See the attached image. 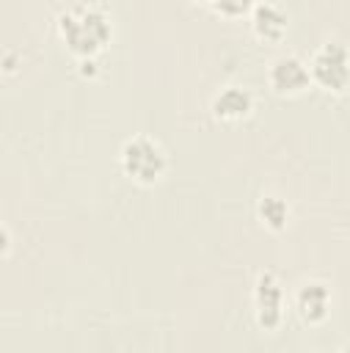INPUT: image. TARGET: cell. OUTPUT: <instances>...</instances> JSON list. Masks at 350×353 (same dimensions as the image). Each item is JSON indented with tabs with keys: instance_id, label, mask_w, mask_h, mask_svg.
I'll list each match as a JSON object with an SVG mask.
<instances>
[{
	"instance_id": "6da1fadb",
	"label": "cell",
	"mask_w": 350,
	"mask_h": 353,
	"mask_svg": "<svg viewBox=\"0 0 350 353\" xmlns=\"http://www.w3.org/2000/svg\"><path fill=\"white\" fill-rule=\"evenodd\" d=\"M58 30L61 39L66 41V47L80 58H94L113 33L110 25V14L96 6V3H80V6H69L58 14Z\"/></svg>"
},
{
	"instance_id": "8fae6325",
	"label": "cell",
	"mask_w": 350,
	"mask_h": 353,
	"mask_svg": "<svg viewBox=\"0 0 350 353\" xmlns=\"http://www.w3.org/2000/svg\"><path fill=\"white\" fill-rule=\"evenodd\" d=\"M8 248H11V234H8V229L0 223V256H6Z\"/></svg>"
},
{
	"instance_id": "277c9868",
	"label": "cell",
	"mask_w": 350,
	"mask_h": 353,
	"mask_svg": "<svg viewBox=\"0 0 350 353\" xmlns=\"http://www.w3.org/2000/svg\"><path fill=\"white\" fill-rule=\"evenodd\" d=\"M254 309H256V323L265 331H273L281 325L284 317V290L281 281L273 270L259 273L256 287H254Z\"/></svg>"
},
{
	"instance_id": "5b68a950",
	"label": "cell",
	"mask_w": 350,
	"mask_h": 353,
	"mask_svg": "<svg viewBox=\"0 0 350 353\" xmlns=\"http://www.w3.org/2000/svg\"><path fill=\"white\" fill-rule=\"evenodd\" d=\"M267 83L276 94H300L311 77H309V66L300 55L295 52H284V55H276L270 61V69H267Z\"/></svg>"
},
{
	"instance_id": "30bf717a",
	"label": "cell",
	"mask_w": 350,
	"mask_h": 353,
	"mask_svg": "<svg viewBox=\"0 0 350 353\" xmlns=\"http://www.w3.org/2000/svg\"><path fill=\"white\" fill-rule=\"evenodd\" d=\"M212 8L220 11V14H243V11H248L251 6H248L245 0H220V3H212Z\"/></svg>"
},
{
	"instance_id": "52a82bcc",
	"label": "cell",
	"mask_w": 350,
	"mask_h": 353,
	"mask_svg": "<svg viewBox=\"0 0 350 353\" xmlns=\"http://www.w3.org/2000/svg\"><path fill=\"white\" fill-rule=\"evenodd\" d=\"M212 116L223 119V121H237L245 119L254 108V94L245 85H223L215 97H212Z\"/></svg>"
},
{
	"instance_id": "7a4b0ae2",
	"label": "cell",
	"mask_w": 350,
	"mask_h": 353,
	"mask_svg": "<svg viewBox=\"0 0 350 353\" xmlns=\"http://www.w3.org/2000/svg\"><path fill=\"white\" fill-rule=\"evenodd\" d=\"M119 160H121L124 174L135 179L138 185H154L165 174V165H168L163 146L149 135H132L130 141H124Z\"/></svg>"
},
{
	"instance_id": "3957f363",
	"label": "cell",
	"mask_w": 350,
	"mask_h": 353,
	"mask_svg": "<svg viewBox=\"0 0 350 353\" xmlns=\"http://www.w3.org/2000/svg\"><path fill=\"white\" fill-rule=\"evenodd\" d=\"M306 66H309V77L325 91L342 94L347 88V47L342 41L320 44Z\"/></svg>"
},
{
	"instance_id": "7c38bea8",
	"label": "cell",
	"mask_w": 350,
	"mask_h": 353,
	"mask_svg": "<svg viewBox=\"0 0 350 353\" xmlns=\"http://www.w3.org/2000/svg\"><path fill=\"white\" fill-rule=\"evenodd\" d=\"M339 353H344V350H339Z\"/></svg>"
},
{
	"instance_id": "9c48e42d",
	"label": "cell",
	"mask_w": 350,
	"mask_h": 353,
	"mask_svg": "<svg viewBox=\"0 0 350 353\" xmlns=\"http://www.w3.org/2000/svg\"><path fill=\"white\" fill-rule=\"evenodd\" d=\"M256 215L267 229L281 232L287 226V221H289V204H287V199H281L276 193H265L256 201Z\"/></svg>"
},
{
	"instance_id": "ba28073f",
	"label": "cell",
	"mask_w": 350,
	"mask_h": 353,
	"mask_svg": "<svg viewBox=\"0 0 350 353\" xmlns=\"http://www.w3.org/2000/svg\"><path fill=\"white\" fill-rule=\"evenodd\" d=\"M251 22L262 39H281L287 30V11L278 3H254Z\"/></svg>"
},
{
	"instance_id": "8992f818",
	"label": "cell",
	"mask_w": 350,
	"mask_h": 353,
	"mask_svg": "<svg viewBox=\"0 0 350 353\" xmlns=\"http://www.w3.org/2000/svg\"><path fill=\"white\" fill-rule=\"evenodd\" d=\"M295 312L303 323L317 325L331 312V290L325 281H303L295 292Z\"/></svg>"
}]
</instances>
